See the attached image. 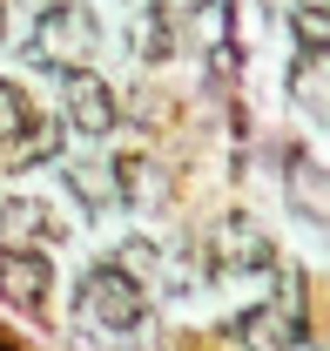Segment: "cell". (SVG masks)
Here are the masks:
<instances>
[{
	"instance_id": "277c9868",
	"label": "cell",
	"mask_w": 330,
	"mask_h": 351,
	"mask_svg": "<svg viewBox=\"0 0 330 351\" xmlns=\"http://www.w3.org/2000/svg\"><path fill=\"white\" fill-rule=\"evenodd\" d=\"M68 122L81 135H108L122 122V108H115V95L108 82H94V75H68Z\"/></svg>"
},
{
	"instance_id": "3957f363",
	"label": "cell",
	"mask_w": 330,
	"mask_h": 351,
	"mask_svg": "<svg viewBox=\"0 0 330 351\" xmlns=\"http://www.w3.org/2000/svg\"><path fill=\"white\" fill-rule=\"evenodd\" d=\"M47 284H54V263H47L41 250H0V298H7V304L41 311Z\"/></svg>"
},
{
	"instance_id": "5b68a950",
	"label": "cell",
	"mask_w": 330,
	"mask_h": 351,
	"mask_svg": "<svg viewBox=\"0 0 330 351\" xmlns=\"http://www.w3.org/2000/svg\"><path fill=\"white\" fill-rule=\"evenodd\" d=\"M290 338H296V331H290L283 311H249L243 317V345L249 351H290Z\"/></svg>"
},
{
	"instance_id": "7a4b0ae2",
	"label": "cell",
	"mask_w": 330,
	"mask_h": 351,
	"mask_svg": "<svg viewBox=\"0 0 330 351\" xmlns=\"http://www.w3.org/2000/svg\"><path fill=\"white\" fill-rule=\"evenodd\" d=\"M81 304L94 311V324H108V331H135L142 317H149V298H142V284L128 277V270H94L81 284Z\"/></svg>"
},
{
	"instance_id": "6da1fadb",
	"label": "cell",
	"mask_w": 330,
	"mask_h": 351,
	"mask_svg": "<svg viewBox=\"0 0 330 351\" xmlns=\"http://www.w3.org/2000/svg\"><path fill=\"white\" fill-rule=\"evenodd\" d=\"M88 47H94V14L75 7V0L47 7L41 21H34V61H41V68H68V75H75V61H81Z\"/></svg>"
}]
</instances>
